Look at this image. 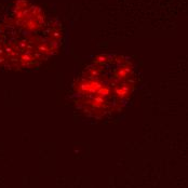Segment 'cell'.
Masks as SVG:
<instances>
[{"label":"cell","mask_w":188,"mask_h":188,"mask_svg":"<svg viewBox=\"0 0 188 188\" xmlns=\"http://www.w3.org/2000/svg\"><path fill=\"white\" fill-rule=\"evenodd\" d=\"M129 63L117 54L100 55L86 67L74 84L77 106L92 116L115 111L129 96Z\"/></svg>","instance_id":"6da1fadb"}]
</instances>
